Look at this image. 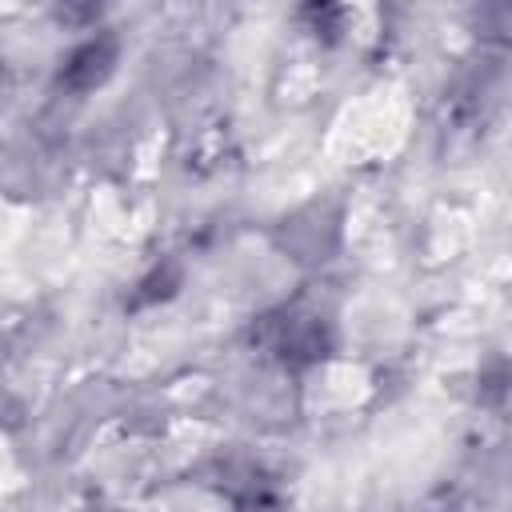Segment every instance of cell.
Here are the masks:
<instances>
[{
    "mask_svg": "<svg viewBox=\"0 0 512 512\" xmlns=\"http://www.w3.org/2000/svg\"><path fill=\"white\" fill-rule=\"evenodd\" d=\"M344 236V208L336 200H308L276 228V248L288 252L296 264H324L340 248Z\"/></svg>",
    "mask_w": 512,
    "mask_h": 512,
    "instance_id": "cell-2",
    "label": "cell"
},
{
    "mask_svg": "<svg viewBox=\"0 0 512 512\" xmlns=\"http://www.w3.org/2000/svg\"><path fill=\"white\" fill-rule=\"evenodd\" d=\"M8 84V68H4V60H0V88Z\"/></svg>",
    "mask_w": 512,
    "mask_h": 512,
    "instance_id": "cell-4",
    "label": "cell"
},
{
    "mask_svg": "<svg viewBox=\"0 0 512 512\" xmlns=\"http://www.w3.org/2000/svg\"><path fill=\"white\" fill-rule=\"evenodd\" d=\"M256 340L280 364L300 368V364H316L332 352V324L312 308H276V312L260 316Z\"/></svg>",
    "mask_w": 512,
    "mask_h": 512,
    "instance_id": "cell-1",
    "label": "cell"
},
{
    "mask_svg": "<svg viewBox=\"0 0 512 512\" xmlns=\"http://www.w3.org/2000/svg\"><path fill=\"white\" fill-rule=\"evenodd\" d=\"M116 64H120V40L108 36V32H100V36L80 40V44L60 60L56 84L68 88L72 96H88V92H96V88H104V84L112 80Z\"/></svg>",
    "mask_w": 512,
    "mask_h": 512,
    "instance_id": "cell-3",
    "label": "cell"
}]
</instances>
